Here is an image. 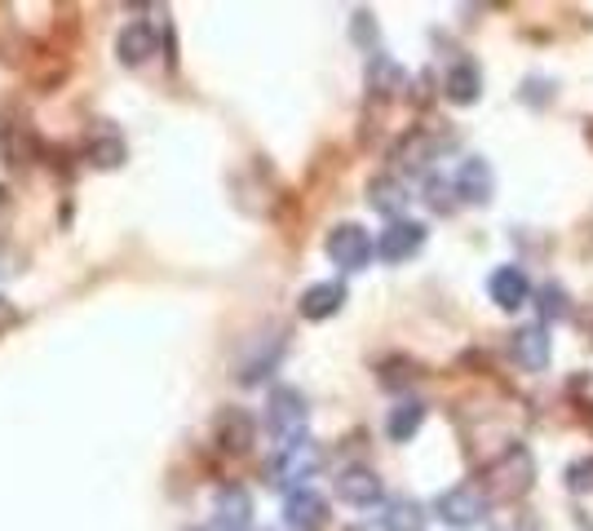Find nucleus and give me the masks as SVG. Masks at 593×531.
I'll return each mask as SVG.
<instances>
[{"label": "nucleus", "mask_w": 593, "mask_h": 531, "mask_svg": "<svg viewBox=\"0 0 593 531\" xmlns=\"http://www.w3.org/2000/svg\"><path fill=\"white\" fill-rule=\"evenodd\" d=\"M156 45H160L156 27H151L147 18H134L128 27H120V36H115V58H120L124 66H143V62L156 53Z\"/></svg>", "instance_id": "9b49d317"}, {"label": "nucleus", "mask_w": 593, "mask_h": 531, "mask_svg": "<svg viewBox=\"0 0 593 531\" xmlns=\"http://www.w3.org/2000/svg\"><path fill=\"white\" fill-rule=\"evenodd\" d=\"M333 492H337V501L350 505V509H372V505H381V496H385L376 470H368V465H346V470L333 479Z\"/></svg>", "instance_id": "423d86ee"}, {"label": "nucleus", "mask_w": 593, "mask_h": 531, "mask_svg": "<svg viewBox=\"0 0 593 531\" xmlns=\"http://www.w3.org/2000/svg\"><path fill=\"white\" fill-rule=\"evenodd\" d=\"M252 527V496L244 487H222L213 501V531H248Z\"/></svg>", "instance_id": "ddd939ff"}, {"label": "nucleus", "mask_w": 593, "mask_h": 531, "mask_svg": "<svg viewBox=\"0 0 593 531\" xmlns=\"http://www.w3.org/2000/svg\"><path fill=\"white\" fill-rule=\"evenodd\" d=\"M443 94H447V102H456V107H474L479 94H483V72H479L470 58L456 62L452 72L443 76Z\"/></svg>", "instance_id": "2eb2a0df"}, {"label": "nucleus", "mask_w": 593, "mask_h": 531, "mask_svg": "<svg viewBox=\"0 0 593 531\" xmlns=\"http://www.w3.org/2000/svg\"><path fill=\"white\" fill-rule=\"evenodd\" d=\"M434 514L447 522V527H479L483 522V514H487V492L479 487V483H456V487H447L438 501H434Z\"/></svg>", "instance_id": "39448f33"}, {"label": "nucleus", "mask_w": 593, "mask_h": 531, "mask_svg": "<svg viewBox=\"0 0 593 531\" xmlns=\"http://www.w3.org/2000/svg\"><path fill=\"white\" fill-rule=\"evenodd\" d=\"M567 487L571 492H593V460H576L567 470Z\"/></svg>", "instance_id": "b1692460"}, {"label": "nucleus", "mask_w": 593, "mask_h": 531, "mask_svg": "<svg viewBox=\"0 0 593 531\" xmlns=\"http://www.w3.org/2000/svg\"><path fill=\"white\" fill-rule=\"evenodd\" d=\"M487 293L501 310H518V306L532 301V280H527L522 266H501V271H492V280H487Z\"/></svg>", "instance_id": "f8f14e48"}, {"label": "nucleus", "mask_w": 593, "mask_h": 531, "mask_svg": "<svg viewBox=\"0 0 593 531\" xmlns=\"http://www.w3.org/2000/svg\"><path fill=\"white\" fill-rule=\"evenodd\" d=\"M421 425H425V404H421V398H404V404H394L390 417H385V434L394 443H412Z\"/></svg>", "instance_id": "f3484780"}, {"label": "nucleus", "mask_w": 593, "mask_h": 531, "mask_svg": "<svg viewBox=\"0 0 593 531\" xmlns=\"http://www.w3.org/2000/svg\"><path fill=\"white\" fill-rule=\"evenodd\" d=\"M408 186L399 182V177H376L372 186H368V205L381 213V218H390V222H399L404 218V209H408Z\"/></svg>", "instance_id": "dca6fc26"}, {"label": "nucleus", "mask_w": 593, "mask_h": 531, "mask_svg": "<svg viewBox=\"0 0 593 531\" xmlns=\"http://www.w3.org/2000/svg\"><path fill=\"white\" fill-rule=\"evenodd\" d=\"M425 190H430L425 199H430V209H434V213H452V205H456V199H452V195H456V186H447L443 177H430V186H425Z\"/></svg>", "instance_id": "4be33fe9"}, {"label": "nucleus", "mask_w": 593, "mask_h": 531, "mask_svg": "<svg viewBox=\"0 0 593 531\" xmlns=\"http://www.w3.org/2000/svg\"><path fill=\"white\" fill-rule=\"evenodd\" d=\"M0 209H5V190H0Z\"/></svg>", "instance_id": "393cba45"}, {"label": "nucleus", "mask_w": 593, "mask_h": 531, "mask_svg": "<svg viewBox=\"0 0 593 531\" xmlns=\"http://www.w3.org/2000/svg\"><path fill=\"white\" fill-rule=\"evenodd\" d=\"M319 465H323V452L314 439H293V443H280V456H275V483L280 487H301L306 479L319 474Z\"/></svg>", "instance_id": "7ed1b4c3"}, {"label": "nucleus", "mask_w": 593, "mask_h": 531, "mask_svg": "<svg viewBox=\"0 0 593 531\" xmlns=\"http://www.w3.org/2000/svg\"><path fill=\"white\" fill-rule=\"evenodd\" d=\"M306 394L301 390H293V385H275L271 390V398H267V425H271V434L275 439H284V443H293V439H301L306 434Z\"/></svg>", "instance_id": "20e7f679"}, {"label": "nucleus", "mask_w": 593, "mask_h": 531, "mask_svg": "<svg viewBox=\"0 0 593 531\" xmlns=\"http://www.w3.org/2000/svg\"><path fill=\"white\" fill-rule=\"evenodd\" d=\"M328 257H333V266H342V271H368V261L376 257V239L359 226V222H342L328 231Z\"/></svg>", "instance_id": "f03ea898"}, {"label": "nucleus", "mask_w": 593, "mask_h": 531, "mask_svg": "<svg viewBox=\"0 0 593 531\" xmlns=\"http://www.w3.org/2000/svg\"><path fill=\"white\" fill-rule=\"evenodd\" d=\"M425 522H430V514H425V505L412 501V496L390 501L385 514H381V527H385V531H425Z\"/></svg>", "instance_id": "a211bd4d"}, {"label": "nucleus", "mask_w": 593, "mask_h": 531, "mask_svg": "<svg viewBox=\"0 0 593 531\" xmlns=\"http://www.w3.org/2000/svg\"><path fill=\"white\" fill-rule=\"evenodd\" d=\"M509 350L527 372H545L549 368V332H545V323H522L514 332Z\"/></svg>", "instance_id": "9d476101"}, {"label": "nucleus", "mask_w": 593, "mask_h": 531, "mask_svg": "<svg viewBox=\"0 0 593 531\" xmlns=\"http://www.w3.org/2000/svg\"><path fill=\"white\" fill-rule=\"evenodd\" d=\"M452 186H456V195L466 199V205H487L492 190H496V173H492V164L483 156H470V160H460Z\"/></svg>", "instance_id": "1a4fd4ad"}, {"label": "nucleus", "mask_w": 593, "mask_h": 531, "mask_svg": "<svg viewBox=\"0 0 593 531\" xmlns=\"http://www.w3.org/2000/svg\"><path fill=\"white\" fill-rule=\"evenodd\" d=\"M536 297H541V301H536V306H541V319H567V293H563L558 284H545Z\"/></svg>", "instance_id": "412c9836"}, {"label": "nucleus", "mask_w": 593, "mask_h": 531, "mask_svg": "<svg viewBox=\"0 0 593 531\" xmlns=\"http://www.w3.org/2000/svg\"><path fill=\"white\" fill-rule=\"evenodd\" d=\"M89 156H94V164H98V169H115V164L124 160V143H120V138H111V143H94V147H89Z\"/></svg>", "instance_id": "5701e85b"}, {"label": "nucleus", "mask_w": 593, "mask_h": 531, "mask_svg": "<svg viewBox=\"0 0 593 531\" xmlns=\"http://www.w3.org/2000/svg\"><path fill=\"white\" fill-rule=\"evenodd\" d=\"M342 306H346V284H337V280H328V284H310V288L301 293V301H297L301 319H310V323L333 319Z\"/></svg>", "instance_id": "4468645a"}, {"label": "nucleus", "mask_w": 593, "mask_h": 531, "mask_svg": "<svg viewBox=\"0 0 593 531\" xmlns=\"http://www.w3.org/2000/svg\"><path fill=\"white\" fill-rule=\"evenodd\" d=\"M222 425H231V434H222V439H226L222 447H235V452H244V447L252 443V421H248L244 412H226V417H222Z\"/></svg>", "instance_id": "aec40b11"}, {"label": "nucleus", "mask_w": 593, "mask_h": 531, "mask_svg": "<svg viewBox=\"0 0 593 531\" xmlns=\"http://www.w3.org/2000/svg\"><path fill=\"white\" fill-rule=\"evenodd\" d=\"M368 81H372V89H381V94H399V89L408 85L404 66L394 62V58H385V53H376V58L368 62Z\"/></svg>", "instance_id": "6ab92c4d"}, {"label": "nucleus", "mask_w": 593, "mask_h": 531, "mask_svg": "<svg viewBox=\"0 0 593 531\" xmlns=\"http://www.w3.org/2000/svg\"><path fill=\"white\" fill-rule=\"evenodd\" d=\"M532 483H536V460H532V452H527V447H509L501 460L487 465L483 492H492V496H501V501H514V496L532 492Z\"/></svg>", "instance_id": "f257e3e1"}, {"label": "nucleus", "mask_w": 593, "mask_h": 531, "mask_svg": "<svg viewBox=\"0 0 593 531\" xmlns=\"http://www.w3.org/2000/svg\"><path fill=\"white\" fill-rule=\"evenodd\" d=\"M421 244H425V226H421V222L399 218V222H390V226L381 231V239H376V257H381V261H390V266H399V261L417 257V252H421Z\"/></svg>", "instance_id": "6e6552de"}, {"label": "nucleus", "mask_w": 593, "mask_h": 531, "mask_svg": "<svg viewBox=\"0 0 593 531\" xmlns=\"http://www.w3.org/2000/svg\"><path fill=\"white\" fill-rule=\"evenodd\" d=\"M328 501L310 487H297L284 496V527L288 531H328Z\"/></svg>", "instance_id": "0eeeda50"}]
</instances>
